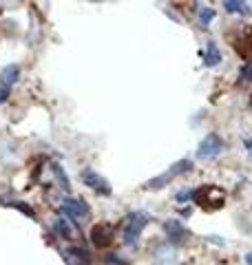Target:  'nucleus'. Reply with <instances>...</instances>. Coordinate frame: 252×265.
Wrapping results in <instances>:
<instances>
[{"label":"nucleus","mask_w":252,"mask_h":265,"mask_svg":"<svg viewBox=\"0 0 252 265\" xmlns=\"http://www.w3.org/2000/svg\"><path fill=\"white\" fill-rule=\"evenodd\" d=\"M115 239V225L111 223H98L91 230V241L95 248H108Z\"/></svg>","instance_id":"obj_7"},{"label":"nucleus","mask_w":252,"mask_h":265,"mask_svg":"<svg viewBox=\"0 0 252 265\" xmlns=\"http://www.w3.org/2000/svg\"><path fill=\"white\" fill-rule=\"evenodd\" d=\"M190 170H193V162H190V159H179V162H175L164 175H159V177H153L151 181H146V188H149V190H159V188L168 186L173 179L182 177V175L190 173Z\"/></svg>","instance_id":"obj_2"},{"label":"nucleus","mask_w":252,"mask_h":265,"mask_svg":"<svg viewBox=\"0 0 252 265\" xmlns=\"http://www.w3.org/2000/svg\"><path fill=\"white\" fill-rule=\"evenodd\" d=\"M149 221H151V217L146 215V212H133V215L126 219V225H124V243L126 245L137 243L142 230L149 225Z\"/></svg>","instance_id":"obj_3"},{"label":"nucleus","mask_w":252,"mask_h":265,"mask_svg":"<svg viewBox=\"0 0 252 265\" xmlns=\"http://www.w3.org/2000/svg\"><path fill=\"white\" fill-rule=\"evenodd\" d=\"M246 263H248V265H252V252L248 254V257H246Z\"/></svg>","instance_id":"obj_19"},{"label":"nucleus","mask_w":252,"mask_h":265,"mask_svg":"<svg viewBox=\"0 0 252 265\" xmlns=\"http://www.w3.org/2000/svg\"><path fill=\"white\" fill-rule=\"evenodd\" d=\"M9 95H11V87H4V84H0V104L7 102Z\"/></svg>","instance_id":"obj_18"},{"label":"nucleus","mask_w":252,"mask_h":265,"mask_svg":"<svg viewBox=\"0 0 252 265\" xmlns=\"http://www.w3.org/2000/svg\"><path fill=\"white\" fill-rule=\"evenodd\" d=\"M223 9L230 13H250L248 2H239V0H226V2H223Z\"/></svg>","instance_id":"obj_12"},{"label":"nucleus","mask_w":252,"mask_h":265,"mask_svg":"<svg viewBox=\"0 0 252 265\" xmlns=\"http://www.w3.org/2000/svg\"><path fill=\"white\" fill-rule=\"evenodd\" d=\"M55 173V177L60 179V183H62V188L64 190H69V179H66V175H62V170H60V166L58 164H53V168H51Z\"/></svg>","instance_id":"obj_17"},{"label":"nucleus","mask_w":252,"mask_h":265,"mask_svg":"<svg viewBox=\"0 0 252 265\" xmlns=\"http://www.w3.org/2000/svg\"><path fill=\"white\" fill-rule=\"evenodd\" d=\"M18 78H20V66H18V64H9V66H4L2 73H0V84L11 87V84L18 82Z\"/></svg>","instance_id":"obj_10"},{"label":"nucleus","mask_w":252,"mask_h":265,"mask_svg":"<svg viewBox=\"0 0 252 265\" xmlns=\"http://www.w3.org/2000/svg\"><path fill=\"white\" fill-rule=\"evenodd\" d=\"M239 80H241V82H252V60H250V62H246L244 66H241Z\"/></svg>","instance_id":"obj_15"},{"label":"nucleus","mask_w":252,"mask_h":265,"mask_svg":"<svg viewBox=\"0 0 252 265\" xmlns=\"http://www.w3.org/2000/svg\"><path fill=\"white\" fill-rule=\"evenodd\" d=\"M9 206L18 208V210H20V212H22V215H27V217H31V219H36V212H33V210H31V208H29V206H22V203H20V201H11V203H9Z\"/></svg>","instance_id":"obj_16"},{"label":"nucleus","mask_w":252,"mask_h":265,"mask_svg":"<svg viewBox=\"0 0 252 265\" xmlns=\"http://www.w3.org/2000/svg\"><path fill=\"white\" fill-rule=\"evenodd\" d=\"M221 62V53L217 49L215 42H208L206 44V53H203V64L206 66H217Z\"/></svg>","instance_id":"obj_11"},{"label":"nucleus","mask_w":252,"mask_h":265,"mask_svg":"<svg viewBox=\"0 0 252 265\" xmlns=\"http://www.w3.org/2000/svg\"><path fill=\"white\" fill-rule=\"evenodd\" d=\"M53 230L58 232L62 239H71V228H69V223H66L62 217H58V219L53 221Z\"/></svg>","instance_id":"obj_13"},{"label":"nucleus","mask_w":252,"mask_h":265,"mask_svg":"<svg viewBox=\"0 0 252 265\" xmlns=\"http://www.w3.org/2000/svg\"><path fill=\"white\" fill-rule=\"evenodd\" d=\"M80 179H82L84 186H89L91 190L98 192V195H104V197L111 195V186H108V181L104 177H100L93 168H84L82 173H80Z\"/></svg>","instance_id":"obj_5"},{"label":"nucleus","mask_w":252,"mask_h":265,"mask_svg":"<svg viewBox=\"0 0 252 265\" xmlns=\"http://www.w3.org/2000/svg\"><path fill=\"white\" fill-rule=\"evenodd\" d=\"M62 212H64V217H69V219L75 221V223H84L82 219H87L89 217V208H87V203H84L82 199H64L62 201Z\"/></svg>","instance_id":"obj_6"},{"label":"nucleus","mask_w":252,"mask_h":265,"mask_svg":"<svg viewBox=\"0 0 252 265\" xmlns=\"http://www.w3.org/2000/svg\"><path fill=\"white\" fill-rule=\"evenodd\" d=\"M64 261L69 265H91V259L82 248H69L64 252Z\"/></svg>","instance_id":"obj_9"},{"label":"nucleus","mask_w":252,"mask_h":265,"mask_svg":"<svg viewBox=\"0 0 252 265\" xmlns=\"http://www.w3.org/2000/svg\"><path fill=\"white\" fill-rule=\"evenodd\" d=\"M221 150H223V139L219 137V132H208V135L202 139L199 148H197V157H202V159H215L217 155L221 153Z\"/></svg>","instance_id":"obj_4"},{"label":"nucleus","mask_w":252,"mask_h":265,"mask_svg":"<svg viewBox=\"0 0 252 265\" xmlns=\"http://www.w3.org/2000/svg\"><path fill=\"white\" fill-rule=\"evenodd\" d=\"M212 18H215V9H212V7H202V9H199V22H202V27L210 25Z\"/></svg>","instance_id":"obj_14"},{"label":"nucleus","mask_w":252,"mask_h":265,"mask_svg":"<svg viewBox=\"0 0 252 265\" xmlns=\"http://www.w3.org/2000/svg\"><path fill=\"white\" fill-rule=\"evenodd\" d=\"M164 230H166V234H168L170 243H175V245H182L186 239H190V232L184 228L179 221H175V219L166 221V223H164Z\"/></svg>","instance_id":"obj_8"},{"label":"nucleus","mask_w":252,"mask_h":265,"mask_svg":"<svg viewBox=\"0 0 252 265\" xmlns=\"http://www.w3.org/2000/svg\"><path fill=\"white\" fill-rule=\"evenodd\" d=\"M193 199L197 206H202L203 210L208 212H215L223 208V203H226V192L221 190L219 186H199L193 190Z\"/></svg>","instance_id":"obj_1"}]
</instances>
